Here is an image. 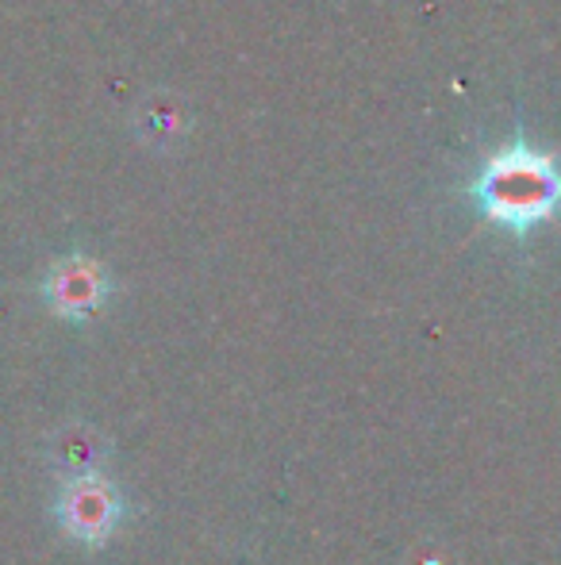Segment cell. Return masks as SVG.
<instances>
[{"label": "cell", "instance_id": "1", "mask_svg": "<svg viewBox=\"0 0 561 565\" xmlns=\"http://www.w3.org/2000/svg\"><path fill=\"white\" fill-rule=\"evenodd\" d=\"M481 212L504 227L527 231L554 216L561 204V166L554 154L527 147L524 139L500 147L473 181Z\"/></svg>", "mask_w": 561, "mask_h": 565}, {"label": "cell", "instance_id": "2", "mask_svg": "<svg viewBox=\"0 0 561 565\" xmlns=\"http://www.w3.org/2000/svg\"><path fill=\"white\" fill-rule=\"evenodd\" d=\"M120 492L100 473H77L66 481L58 500V520L82 543H105L120 523Z\"/></svg>", "mask_w": 561, "mask_h": 565}, {"label": "cell", "instance_id": "3", "mask_svg": "<svg viewBox=\"0 0 561 565\" xmlns=\"http://www.w3.org/2000/svg\"><path fill=\"white\" fill-rule=\"evenodd\" d=\"M43 297L66 320H85L93 316L108 297V274L97 258L85 254H69V258L54 262L51 274L43 281Z\"/></svg>", "mask_w": 561, "mask_h": 565}, {"label": "cell", "instance_id": "4", "mask_svg": "<svg viewBox=\"0 0 561 565\" xmlns=\"http://www.w3.org/2000/svg\"><path fill=\"white\" fill-rule=\"evenodd\" d=\"M136 127L142 139L154 142V147H173L185 135L188 113L181 105V97H173V93H150L136 113Z\"/></svg>", "mask_w": 561, "mask_h": 565}]
</instances>
